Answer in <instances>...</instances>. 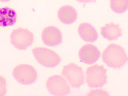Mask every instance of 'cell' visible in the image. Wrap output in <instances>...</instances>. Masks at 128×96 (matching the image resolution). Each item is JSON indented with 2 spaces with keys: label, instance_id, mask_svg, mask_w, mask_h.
I'll return each mask as SVG.
<instances>
[{
  "label": "cell",
  "instance_id": "cell-1",
  "mask_svg": "<svg viewBox=\"0 0 128 96\" xmlns=\"http://www.w3.org/2000/svg\"><path fill=\"white\" fill-rule=\"evenodd\" d=\"M102 61L113 69H118L128 62V56L123 48L118 44H110L102 52Z\"/></svg>",
  "mask_w": 128,
  "mask_h": 96
},
{
  "label": "cell",
  "instance_id": "cell-2",
  "mask_svg": "<svg viewBox=\"0 0 128 96\" xmlns=\"http://www.w3.org/2000/svg\"><path fill=\"white\" fill-rule=\"evenodd\" d=\"M33 54L36 61L44 67L53 68L61 62L60 56L48 48L36 47L33 50Z\"/></svg>",
  "mask_w": 128,
  "mask_h": 96
},
{
  "label": "cell",
  "instance_id": "cell-3",
  "mask_svg": "<svg viewBox=\"0 0 128 96\" xmlns=\"http://www.w3.org/2000/svg\"><path fill=\"white\" fill-rule=\"evenodd\" d=\"M106 70L100 65H94L88 67L86 71V82L91 88H98L106 83Z\"/></svg>",
  "mask_w": 128,
  "mask_h": 96
},
{
  "label": "cell",
  "instance_id": "cell-4",
  "mask_svg": "<svg viewBox=\"0 0 128 96\" xmlns=\"http://www.w3.org/2000/svg\"><path fill=\"white\" fill-rule=\"evenodd\" d=\"M62 74L69 85L74 88H79L85 82V74L82 69L74 63H69L64 66Z\"/></svg>",
  "mask_w": 128,
  "mask_h": 96
},
{
  "label": "cell",
  "instance_id": "cell-5",
  "mask_svg": "<svg viewBox=\"0 0 128 96\" xmlns=\"http://www.w3.org/2000/svg\"><path fill=\"white\" fill-rule=\"evenodd\" d=\"M14 79L23 85H30L38 78L37 71L34 68L28 64H20L16 66L12 72Z\"/></svg>",
  "mask_w": 128,
  "mask_h": 96
},
{
  "label": "cell",
  "instance_id": "cell-6",
  "mask_svg": "<svg viewBox=\"0 0 128 96\" xmlns=\"http://www.w3.org/2000/svg\"><path fill=\"white\" fill-rule=\"evenodd\" d=\"M33 33L25 28H17L10 34V42L18 50H26L33 44Z\"/></svg>",
  "mask_w": 128,
  "mask_h": 96
},
{
  "label": "cell",
  "instance_id": "cell-7",
  "mask_svg": "<svg viewBox=\"0 0 128 96\" xmlns=\"http://www.w3.org/2000/svg\"><path fill=\"white\" fill-rule=\"evenodd\" d=\"M46 86L52 95L62 96L70 93V86L66 78L61 75H52L47 79Z\"/></svg>",
  "mask_w": 128,
  "mask_h": 96
},
{
  "label": "cell",
  "instance_id": "cell-8",
  "mask_svg": "<svg viewBox=\"0 0 128 96\" xmlns=\"http://www.w3.org/2000/svg\"><path fill=\"white\" fill-rule=\"evenodd\" d=\"M42 39L44 44L48 46H55L62 42V36L58 28L47 26L42 32Z\"/></svg>",
  "mask_w": 128,
  "mask_h": 96
},
{
  "label": "cell",
  "instance_id": "cell-9",
  "mask_svg": "<svg viewBox=\"0 0 128 96\" xmlns=\"http://www.w3.org/2000/svg\"><path fill=\"white\" fill-rule=\"evenodd\" d=\"M78 57L83 63L93 64L100 58V51L92 44H86L79 50Z\"/></svg>",
  "mask_w": 128,
  "mask_h": 96
},
{
  "label": "cell",
  "instance_id": "cell-10",
  "mask_svg": "<svg viewBox=\"0 0 128 96\" xmlns=\"http://www.w3.org/2000/svg\"><path fill=\"white\" fill-rule=\"evenodd\" d=\"M58 18L63 24H72L78 18L77 10L75 8L69 5L62 6L58 11Z\"/></svg>",
  "mask_w": 128,
  "mask_h": 96
},
{
  "label": "cell",
  "instance_id": "cell-11",
  "mask_svg": "<svg viewBox=\"0 0 128 96\" xmlns=\"http://www.w3.org/2000/svg\"><path fill=\"white\" fill-rule=\"evenodd\" d=\"M78 33L80 38L87 42H94L98 37V32L95 28L90 23L86 22L80 24L78 28Z\"/></svg>",
  "mask_w": 128,
  "mask_h": 96
},
{
  "label": "cell",
  "instance_id": "cell-12",
  "mask_svg": "<svg viewBox=\"0 0 128 96\" xmlns=\"http://www.w3.org/2000/svg\"><path fill=\"white\" fill-rule=\"evenodd\" d=\"M102 36L109 41L118 39L122 35V29L119 25L113 22L105 24L101 29Z\"/></svg>",
  "mask_w": 128,
  "mask_h": 96
},
{
  "label": "cell",
  "instance_id": "cell-13",
  "mask_svg": "<svg viewBox=\"0 0 128 96\" xmlns=\"http://www.w3.org/2000/svg\"><path fill=\"white\" fill-rule=\"evenodd\" d=\"M17 20L16 12L9 7L0 8V26L6 27L13 26Z\"/></svg>",
  "mask_w": 128,
  "mask_h": 96
},
{
  "label": "cell",
  "instance_id": "cell-14",
  "mask_svg": "<svg viewBox=\"0 0 128 96\" xmlns=\"http://www.w3.org/2000/svg\"><path fill=\"white\" fill-rule=\"evenodd\" d=\"M110 6L115 13H124L128 10V0H110Z\"/></svg>",
  "mask_w": 128,
  "mask_h": 96
},
{
  "label": "cell",
  "instance_id": "cell-15",
  "mask_svg": "<svg viewBox=\"0 0 128 96\" xmlns=\"http://www.w3.org/2000/svg\"><path fill=\"white\" fill-rule=\"evenodd\" d=\"M6 94V79L2 76H0V96H3Z\"/></svg>",
  "mask_w": 128,
  "mask_h": 96
},
{
  "label": "cell",
  "instance_id": "cell-16",
  "mask_svg": "<svg viewBox=\"0 0 128 96\" xmlns=\"http://www.w3.org/2000/svg\"><path fill=\"white\" fill-rule=\"evenodd\" d=\"M109 95V94L107 92L102 90H91L90 92H89L88 95Z\"/></svg>",
  "mask_w": 128,
  "mask_h": 96
},
{
  "label": "cell",
  "instance_id": "cell-17",
  "mask_svg": "<svg viewBox=\"0 0 128 96\" xmlns=\"http://www.w3.org/2000/svg\"><path fill=\"white\" fill-rule=\"evenodd\" d=\"M80 3H83V4H86V3H92L96 2V0H75Z\"/></svg>",
  "mask_w": 128,
  "mask_h": 96
},
{
  "label": "cell",
  "instance_id": "cell-18",
  "mask_svg": "<svg viewBox=\"0 0 128 96\" xmlns=\"http://www.w3.org/2000/svg\"><path fill=\"white\" fill-rule=\"evenodd\" d=\"M9 1H10V0H0V2H6Z\"/></svg>",
  "mask_w": 128,
  "mask_h": 96
}]
</instances>
